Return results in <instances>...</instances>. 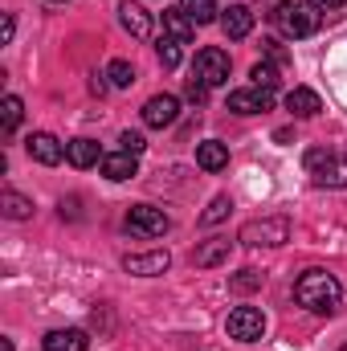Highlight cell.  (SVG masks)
I'll return each instance as SVG.
<instances>
[{
  "instance_id": "1",
  "label": "cell",
  "mask_w": 347,
  "mask_h": 351,
  "mask_svg": "<svg viewBox=\"0 0 347 351\" xmlns=\"http://www.w3.org/2000/svg\"><path fill=\"white\" fill-rule=\"evenodd\" d=\"M294 298H298V306H307L311 315H335V311H339V298H344V286H339L335 274H327V269L315 265V269H302V274H298Z\"/></svg>"
},
{
  "instance_id": "2",
  "label": "cell",
  "mask_w": 347,
  "mask_h": 351,
  "mask_svg": "<svg viewBox=\"0 0 347 351\" xmlns=\"http://www.w3.org/2000/svg\"><path fill=\"white\" fill-rule=\"evenodd\" d=\"M274 21H278V29L286 33V37H311L315 29H319V4L315 0H278V8H274Z\"/></svg>"
},
{
  "instance_id": "3",
  "label": "cell",
  "mask_w": 347,
  "mask_h": 351,
  "mask_svg": "<svg viewBox=\"0 0 347 351\" xmlns=\"http://www.w3.org/2000/svg\"><path fill=\"white\" fill-rule=\"evenodd\" d=\"M307 172L319 188H347V152H307Z\"/></svg>"
},
{
  "instance_id": "4",
  "label": "cell",
  "mask_w": 347,
  "mask_h": 351,
  "mask_svg": "<svg viewBox=\"0 0 347 351\" xmlns=\"http://www.w3.org/2000/svg\"><path fill=\"white\" fill-rule=\"evenodd\" d=\"M237 241H241V245H265V250H274V245H286V241H290V221H286V217L250 221V225H241Z\"/></svg>"
},
{
  "instance_id": "5",
  "label": "cell",
  "mask_w": 347,
  "mask_h": 351,
  "mask_svg": "<svg viewBox=\"0 0 347 351\" xmlns=\"http://www.w3.org/2000/svg\"><path fill=\"white\" fill-rule=\"evenodd\" d=\"M192 78H200L208 90L225 86V82H229V53L217 49V45H204V49L196 53V62H192Z\"/></svg>"
},
{
  "instance_id": "6",
  "label": "cell",
  "mask_w": 347,
  "mask_h": 351,
  "mask_svg": "<svg viewBox=\"0 0 347 351\" xmlns=\"http://www.w3.org/2000/svg\"><path fill=\"white\" fill-rule=\"evenodd\" d=\"M127 229L139 233V237H164L172 229L168 213L164 208H152V204H131L127 208Z\"/></svg>"
},
{
  "instance_id": "7",
  "label": "cell",
  "mask_w": 347,
  "mask_h": 351,
  "mask_svg": "<svg viewBox=\"0 0 347 351\" xmlns=\"http://www.w3.org/2000/svg\"><path fill=\"white\" fill-rule=\"evenodd\" d=\"M225 331H229V339H237V343H258L261 331H265V315H261L258 306H237V311L229 315Z\"/></svg>"
},
{
  "instance_id": "8",
  "label": "cell",
  "mask_w": 347,
  "mask_h": 351,
  "mask_svg": "<svg viewBox=\"0 0 347 351\" xmlns=\"http://www.w3.org/2000/svg\"><path fill=\"white\" fill-rule=\"evenodd\" d=\"M274 106V90H261V86H250V90H233L229 94V110L233 114H261Z\"/></svg>"
},
{
  "instance_id": "9",
  "label": "cell",
  "mask_w": 347,
  "mask_h": 351,
  "mask_svg": "<svg viewBox=\"0 0 347 351\" xmlns=\"http://www.w3.org/2000/svg\"><path fill=\"white\" fill-rule=\"evenodd\" d=\"M176 114H180V98L176 94H156L143 102V123L147 127H172Z\"/></svg>"
},
{
  "instance_id": "10",
  "label": "cell",
  "mask_w": 347,
  "mask_h": 351,
  "mask_svg": "<svg viewBox=\"0 0 347 351\" xmlns=\"http://www.w3.org/2000/svg\"><path fill=\"white\" fill-rule=\"evenodd\" d=\"M25 152L37 160V164H45V168H53V164H62V156H66V147L49 135V131H37V135H29L25 139Z\"/></svg>"
},
{
  "instance_id": "11",
  "label": "cell",
  "mask_w": 347,
  "mask_h": 351,
  "mask_svg": "<svg viewBox=\"0 0 347 351\" xmlns=\"http://www.w3.org/2000/svg\"><path fill=\"white\" fill-rule=\"evenodd\" d=\"M168 265H172L168 250H156V254H127V258H123V269H127V274H139V278H156V274H164Z\"/></svg>"
},
{
  "instance_id": "12",
  "label": "cell",
  "mask_w": 347,
  "mask_h": 351,
  "mask_svg": "<svg viewBox=\"0 0 347 351\" xmlns=\"http://www.w3.org/2000/svg\"><path fill=\"white\" fill-rule=\"evenodd\" d=\"M41 348L45 351H86L90 335L82 327H58V331H49V335L41 339Z\"/></svg>"
},
{
  "instance_id": "13",
  "label": "cell",
  "mask_w": 347,
  "mask_h": 351,
  "mask_svg": "<svg viewBox=\"0 0 347 351\" xmlns=\"http://www.w3.org/2000/svg\"><path fill=\"white\" fill-rule=\"evenodd\" d=\"M221 29H225V37L241 41V37L254 33V12H250L246 4H229V8L221 12Z\"/></svg>"
},
{
  "instance_id": "14",
  "label": "cell",
  "mask_w": 347,
  "mask_h": 351,
  "mask_svg": "<svg viewBox=\"0 0 347 351\" xmlns=\"http://www.w3.org/2000/svg\"><path fill=\"white\" fill-rule=\"evenodd\" d=\"M135 172H139V156H131V152H110V156H102V176H106V180H131Z\"/></svg>"
},
{
  "instance_id": "15",
  "label": "cell",
  "mask_w": 347,
  "mask_h": 351,
  "mask_svg": "<svg viewBox=\"0 0 347 351\" xmlns=\"http://www.w3.org/2000/svg\"><path fill=\"white\" fill-rule=\"evenodd\" d=\"M286 110L294 114V119H311V114H319L323 110V102H319V94L307 86H294L286 94Z\"/></svg>"
},
{
  "instance_id": "16",
  "label": "cell",
  "mask_w": 347,
  "mask_h": 351,
  "mask_svg": "<svg viewBox=\"0 0 347 351\" xmlns=\"http://www.w3.org/2000/svg\"><path fill=\"white\" fill-rule=\"evenodd\" d=\"M196 164H200L204 172H221V168H229V147H225L221 139H204V143L196 147Z\"/></svg>"
},
{
  "instance_id": "17",
  "label": "cell",
  "mask_w": 347,
  "mask_h": 351,
  "mask_svg": "<svg viewBox=\"0 0 347 351\" xmlns=\"http://www.w3.org/2000/svg\"><path fill=\"white\" fill-rule=\"evenodd\" d=\"M119 25H123L131 37H147V33H152V16H147L135 0H127V4L119 8Z\"/></svg>"
},
{
  "instance_id": "18",
  "label": "cell",
  "mask_w": 347,
  "mask_h": 351,
  "mask_svg": "<svg viewBox=\"0 0 347 351\" xmlns=\"http://www.w3.org/2000/svg\"><path fill=\"white\" fill-rule=\"evenodd\" d=\"M192 33H196V21L184 8H168L164 12V37H176L184 45V41H192Z\"/></svg>"
},
{
  "instance_id": "19",
  "label": "cell",
  "mask_w": 347,
  "mask_h": 351,
  "mask_svg": "<svg viewBox=\"0 0 347 351\" xmlns=\"http://www.w3.org/2000/svg\"><path fill=\"white\" fill-rule=\"evenodd\" d=\"M66 160L74 168H90V164H102V152H98L94 139H70L66 143Z\"/></svg>"
},
{
  "instance_id": "20",
  "label": "cell",
  "mask_w": 347,
  "mask_h": 351,
  "mask_svg": "<svg viewBox=\"0 0 347 351\" xmlns=\"http://www.w3.org/2000/svg\"><path fill=\"white\" fill-rule=\"evenodd\" d=\"M0 213L8 221H29L33 217V200L21 196V192H0Z\"/></svg>"
},
{
  "instance_id": "21",
  "label": "cell",
  "mask_w": 347,
  "mask_h": 351,
  "mask_svg": "<svg viewBox=\"0 0 347 351\" xmlns=\"http://www.w3.org/2000/svg\"><path fill=\"white\" fill-rule=\"evenodd\" d=\"M21 114H25V102L16 98V94H4V102H0V127L12 135L16 131V123H21Z\"/></svg>"
},
{
  "instance_id": "22",
  "label": "cell",
  "mask_w": 347,
  "mask_h": 351,
  "mask_svg": "<svg viewBox=\"0 0 347 351\" xmlns=\"http://www.w3.org/2000/svg\"><path fill=\"white\" fill-rule=\"evenodd\" d=\"M225 258H229V241H208V245H200V250L192 254L196 265H221Z\"/></svg>"
},
{
  "instance_id": "23",
  "label": "cell",
  "mask_w": 347,
  "mask_h": 351,
  "mask_svg": "<svg viewBox=\"0 0 347 351\" xmlns=\"http://www.w3.org/2000/svg\"><path fill=\"white\" fill-rule=\"evenodd\" d=\"M180 8H184L196 25H213V21H217V4H213V0H180Z\"/></svg>"
},
{
  "instance_id": "24",
  "label": "cell",
  "mask_w": 347,
  "mask_h": 351,
  "mask_svg": "<svg viewBox=\"0 0 347 351\" xmlns=\"http://www.w3.org/2000/svg\"><path fill=\"white\" fill-rule=\"evenodd\" d=\"M106 78H110V86H119V90L135 86V66H131V62H123V58H115V62L106 66Z\"/></svg>"
},
{
  "instance_id": "25",
  "label": "cell",
  "mask_w": 347,
  "mask_h": 351,
  "mask_svg": "<svg viewBox=\"0 0 347 351\" xmlns=\"http://www.w3.org/2000/svg\"><path fill=\"white\" fill-rule=\"evenodd\" d=\"M229 208H233V200H229V196H213V204L204 208V217H200V225H221V221L229 217Z\"/></svg>"
},
{
  "instance_id": "26",
  "label": "cell",
  "mask_w": 347,
  "mask_h": 351,
  "mask_svg": "<svg viewBox=\"0 0 347 351\" xmlns=\"http://www.w3.org/2000/svg\"><path fill=\"white\" fill-rule=\"evenodd\" d=\"M156 53H160V66H164V70H176V66H180V41H176V37H160Z\"/></svg>"
},
{
  "instance_id": "27",
  "label": "cell",
  "mask_w": 347,
  "mask_h": 351,
  "mask_svg": "<svg viewBox=\"0 0 347 351\" xmlns=\"http://www.w3.org/2000/svg\"><path fill=\"white\" fill-rule=\"evenodd\" d=\"M250 78H254V86L274 90V86H278V66H274V62H258V66L250 70Z\"/></svg>"
},
{
  "instance_id": "28",
  "label": "cell",
  "mask_w": 347,
  "mask_h": 351,
  "mask_svg": "<svg viewBox=\"0 0 347 351\" xmlns=\"http://www.w3.org/2000/svg\"><path fill=\"white\" fill-rule=\"evenodd\" d=\"M119 143H123L119 152H131V156H143V147H147L139 131H123V135H119Z\"/></svg>"
},
{
  "instance_id": "29",
  "label": "cell",
  "mask_w": 347,
  "mask_h": 351,
  "mask_svg": "<svg viewBox=\"0 0 347 351\" xmlns=\"http://www.w3.org/2000/svg\"><path fill=\"white\" fill-rule=\"evenodd\" d=\"M261 286V274L258 269H241L237 278H233V290H258Z\"/></svg>"
},
{
  "instance_id": "30",
  "label": "cell",
  "mask_w": 347,
  "mask_h": 351,
  "mask_svg": "<svg viewBox=\"0 0 347 351\" xmlns=\"http://www.w3.org/2000/svg\"><path fill=\"white\" fill-rule=\"evenodd\" d=\"M184 94H188L192 102H204V98H208V86H204L200 78H188V86H184Z\"/></svg>"
},
{
  "instance_id": "31",
  "label": "cell",
  "mask_w": 347,
  "mask_h": 351,
  "mask_svg": "<svg viewBox=\"0 0 347 351\" xmlns=\"http://www.w3.org/2000/svg\"><path fill=\"white\" fill-rule=\"evenodd\" d=\"M12 33H16V21H12V12H4V21H0V45H8Z\"/></svg>"
},
{
  "instance_id": "32",
  "label": "cell",
  "mask_w": 347,
  "mask_h": 351,
  "mask_svg": "<svg viewBox=\"0 0 347 351\" xmlns=\"http://www.w3.org/2000/svg\"><path fill=\"white\" fill-rule=\"evenodd\" d=\"M106 86H110L106 74H94V78H90V90H94V94H106Z\"/></svg>"
},
{
  "instance_id": "33",
  "label": "cell",
  "mask_w": 347,
  "mask_h": 351,
  "mask_svg": "<svg viewBox=\"0 0 347 351\" xmlns=\"http://www.w3.org/2000/svg\"><path fill=\"white\" fill-rule=\"evenodd\" d=\"M315 4H319V8H344L347 0H315Z\"/></svg>"
},
{
  "instance_id": "34",
  "label": "cell",
  "mask_w": 347,
  "mask_h": 351,
  "mask_svg": "<svg viewBox=\"0 0 347 351\" xmlns=\"http://www.w3.org/2000/svg\"><path fill=\"white\" fill-rule=\"evenodd\" d=\"M339 351H347V343H344V348H339Z\"/></svg>"
}]
</instances>
